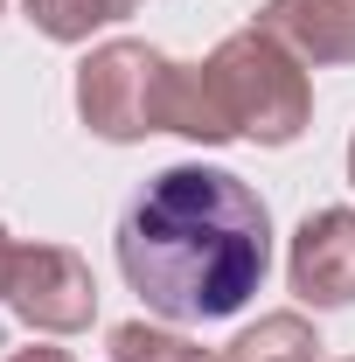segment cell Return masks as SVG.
<instances>
[{
  "label": "cell",
  "instance_id": "obj_1",
  "mask_svg": "<svg viewBox=\"0 0 355 362\" xmlns=\"http://www.w3.org/2000/svg\"><path fill=\"white\" fill-rule=\"evenodd\" d=\"M272 265L265 202L223 168H168L119 216V272L168 320H230Z\"/></svg>",
  "mask_w": 355,
  "mask_h": 362
},
{
  "label": "cell",
  "instance_id": "obj_2",
  "mask_svg": "<svg viewBox=\"0 0 355 362\" xmlns=\"http://www.w3.org/2000/svg\"><path fill=\"white\" fill-rule=\"evenodd\" d=\"M293 293L320 300V307H342L355 300V216H307L300 244H293Z\"/></svg>",
  "mask_w": 355,
  "mask_h": 362
},
{
  "label": "cell",
  "instance_id": "obj_3",
  "mask_svg": "<svg viewBox=\"0 0 355 362\" xmlns=\"http://www.w3.org/2000/svg\"><path fill=\"white\" fill-rule=\"evenodd\" d=\"M0 265H7V251H0Z\"/></svg>",
  "mask_w": 355,
  "mask_h": 362
},
{
  "label": "cell",
  "instance_id": "obj_4",
  "mask_svg": "<svg viewBox=\"0 0 355 362\" xmlns=\"http://www.w3.org/2000/svg\"><path fill=\"white\" fill-rule=\"evenodd\" d=\"M349 168H355V153H349Z\"/></svg>",
  "mask_w": 355,
  "mask_h": 362
}]
</instances>
